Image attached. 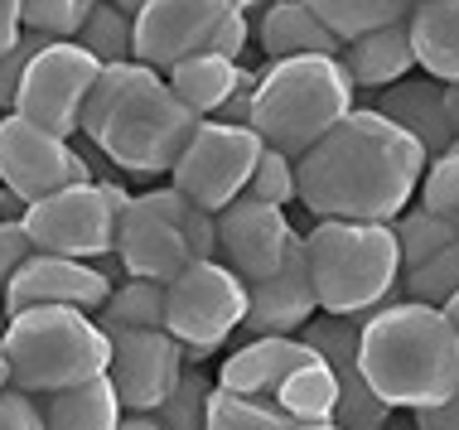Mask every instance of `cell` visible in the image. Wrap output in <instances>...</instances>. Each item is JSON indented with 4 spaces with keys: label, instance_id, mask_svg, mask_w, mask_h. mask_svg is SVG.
<instances>
[{
    "label": "cell",
    "instance_id": "cell-1",
    "mask_svg": "<svg viewBox=\"0 0 459 430\" xmlns=\"http://www.w3.org/2000/svg\"><path fill=\"white\" fill-rule=\"evenodd\" d=\"M426 165V150L402 126L372 107H353L295 159V203L315 218L392 223L402 208H411Z\"/></svg>",
    "mask_w": 459,
    "mask_h": 430
},
{
    "label": "cell",
    "instance_id": "cell-2",
    "mask_svg": "<svg viewBox=\"0 0 459 430\" xmlns=\"http://www.w3.org/2000/svg\"><path fill=\"white\" fill-rule=\"evenodd\" d=\"M198 121L204 116L179 102L165 73L126 58V64H102L97 73L82 107V136L126 175H169Z\"/></svg>",
    "mask_w": 459,
    "mask_h": 430
},
{
    "label": "cell",
    "instance_id": "cell-3",
    "mask_svg": "<svg viewBox=\"0 0 459 430\" xmlns=\"http://www.w3.org/2000/svg\"><path fill=\"white\" fill-rule=\"evenodd\" d=\"M358 373L392 411H430L459 387V334L436 305L387 300L363 314Z\"/></svg>",
    "mask_w": 459,
    "mask_h": 430
},
{
    "label": "cell",
    "instance_id": "cell-4",
    "mask_svg": "<svg viewBox=\"0 0 459 430\" xmlns=\"http://www.w3.org/2000/svg\"><path fill=\"white\" fill-rule=\"evenodd\" d=\"M353 82L339 58L305 54V58H276L256 73L252 88V116L247 126L262 136V145L300 159L319 136H329L343 116L353 112Z\"/></svg>",
    "mask_w": 459,
    "mask_h": 430
},
{
    "label": "cell",
    "instance_id": "cell-5",
    "mask_svg": "<svg viewBox=\"0 0 459 430\" xmlns=\"http://www.w3.org/2000/svg\"><path fill=\"white\" fill-rule=\"evenodd\" d=\"M305 262L315 280L319 314H358L387 305L402 280L392 223H349V218H319L305 232Z\"/></svg>",
    "mask_w": 459,
    "mask_h": 430
},
{
    "label": "cell",
    "instance_id": "cell-6",
    "mask_svg": "<svg viewBox=\"0 0 459 430\" xmlns=\"http://www.w3.org/2000/svg\"><path fill=\"white\" fill-rule=\"evenodd\" d=\"M0 353L10 367V387L20 391H64L92 377H107L111 339L97 314L64 310V305H34L5 319Z\"/></svg>",
    "mask_w": 459,
    "mask_h": 430
},
{
    "label": "cell",
    "instance_id": "cell-7",
    "mask_svg": "<svg viewBox=\"0 0 459 430\" xmlns=\"http://www.w3.org/2000/svg\"><path fill=\"white\" fill-rule=\"evenodd\" d=\"M111 256L121 262L126 276L169 286L194 262L213 256V213H204V208L189 203L169 184L165 189H151V194H131L126 213L117 223Z\"/></svg>",
    "mask_w": 459,
    "mask_h": 430
},
{
    "label": "cell",
    "instance_id": "cell-8",
    "mask_svg": "<svg viewBox=\"0 0 459 430\" xmlns=\"http://www.w3.org/2000/svg\"><path fill=\"white\" fill-rule=\"evenodd\" d=\"M131 194L111 179H82L48 194L39 203H24L20 223L30 232V247L73 262H102L117 247V223L126 213Z\"/></svg>",
    "mask_w": 459,
    "mask_h": 430
},
{
    "label": "cell",
    "instance_id": "cell-9",
    "mask_svg": "<svg viewBox=\"0 0 459 430\" xmlns=\"http://www.w3.org/2000/svg\"><path fill=\"white\" fill-rule=\"evenodd\" d=\"M247 319V280L232 276L222 262H194L165 286V334L179 339L189 367H198L208 353L242 329Z\"/></svg>",
    "mask_w": 459,
    "mask_h": 430
},
{
    "label": "cell",
    "instance_id": "cell-10",
    "mask_svg": "<svg viewBox=\"0 0 459 430\" xmlns=\"http://www.w3.org/2000/svg\"><path fill=\"white\" fill-rule=\"evenodd\" d=\"M256 155H262V136L252 126L204 116L194 126L189 145L179 150V159L169 165V189H179L204 213H222L232 199H242Z\"/></svg>",
    "mask_w": 459,
    "mask_h": 430
},
{
    "label": "cell",
    "instance_id": "cell-11",
    "mask_svg": "<svg viewBox=\"0 0 459 430\" xmlns=\"http://www.w3.org/2000/svg\"><path fill=\"white\" fill-rule=\"evenodd\" d=\"M97 73H102V64H97L78 39H48L39 54L30 58V68H24L10 112L34 121V126H44V131H54V136L73 141L82 131V107H88Z\"/></svg>",
    "mask_w": 459,
    "mask_h": 430
},
{
    "label": "cell",
    "instance_id": "cell-12",
    "mask_svg": "<svg viewBox=\"0 0 459 430\" xmlns=\"http://www.w3.org/2000/svg\"><path fill=\"white\" fill-rule=\"evenodd\" d=\"M82 179H92V165L73 141L15 112L0 116V194H10L15 203H39Z\"/></svg>",
    "mask_w": 459,
    "mask_h": 430
},
{
    "label": "cell",
    "instance_id": "cell-13",
    "mask_svg": "<svg viewBox=\"0 0 459 430\" xmlns=\"http://www.w3.org/2000/svg\"><path fill=\"white\" fill-rule=\"evenodd\" d=\"M232 5L222 0H151L131 15V58L169 73L194 54H208Z\"/></svg>",
    "mask_w": 459,
    "mask_h": 430
},
{
    "label": "cell",
    "instance_id": "cell-14",
    "mask_svg": "<svg viewBox=\"0 0 459 430\" xmlns=\"http://www.w3.org/2000/svg\"><path fill=\"white\" fill-rule=\"evenodd\" d=\"M111 339V358H107V383L117 391L126 416H151L169 391L179 387L184 358L179 339L165 329H131V334H107Z\"/></svg>",
    "mask_w": 459,
    "mask_h": 430
},
{
    "label": "cell",
    "instance_id": "cell-15",
    "mask_svg": "<svg viewBox=\"0 0 459 430\" xmlns=\"http://www.w3.org/2000/svg\"><path fill=\"white\" fill-rule=\"evenodd\" d=\"M295 237H300V228L276 203L232 199L222 213H213V262H222L232 276H242L247 286L276 271Z\"/></svg>",
    "mask_w": 459,
    "mask_h": 430
},
{
    "label": "cell",
    "instance_id": "cell-16",
    "mask_svg": "<svg viewBox=\"0 0 459 430\" xmlns=\"http://www.w3.org/2000/svg\"><path fill=\"white\" fill-rule=\"evenodd\" d=\"M111 271L97 262H73V256H48V252H30L24 266L10 276L5 286V314L15 310H34V305H64V310H82L97 314L111 295Z\"/></svg>",
    "mask_w": 459,
    "mask_h": 430
},
{
    "label": "cell",
    "instance_id": "cell-17",
    "mask_svg": "<svg viewBox=\"0 0 459 430\" xmlns=\"http://www.w3.org/2000/svg\"><path fill=\"white\" fill-rule=\"evenodd\" d=\"M315 314H319V300H315V280H309V262H305V232H300L276 271L262 276L256 286H247L242 334L247 339L300 334Z\"/></svg>",
    "mask_w": 459,
    "mask_h": 430
},
{
    "label": "cell",
    "instance_id": "cell-18",
    "mask_svg": "<svg viewBox=\"0 0 459 430\" xmlns=\"http://www.w3.org/2000/svg\"><path fill=\"white\" fill-rule=\"evenodd\" d=\"M315 363V348L300 334H281V339H247L222 358L218 367V387L222 391H242V397H266L276 391L295 367Z\"/></svg>",
    "mask_w": 459,
    "mask_h": 430
},
{
    "label": "cell",
    "instance_id": "cell-19",
    "mask_svg": "<svg viewBox=\"0 0 459 430\" xmlns=\"http://www.w3.org/2000/svg\"><path fill=\"white\" fill-rule=\"evenodd\" d=\"M372 112H382L392 126H402L406 136L426 150V159H436L455 145V131H450V121H445V102H440V82L426 78V73H406L402 82L382 88L377 102H372Z\"/></svg>",
    "mask_w": 459,
    "mask_h": 430
},
{
    "label": "cell",
    "instance_id": "cell-20",
    "mask_svg": "<svg viewBox=\"0 0 459 430\" xmlns=\"http://www.w3.org/2000/svg\"><path fill=\"white\" fill-rule=\"evenodd\" d=\"M252 39L262 44L266 64H276V58H305V54H325V58L343 54V39L333 30H325V20L305 0H266L262 20L252 24Z\"/></svg>",
    "mask_w": 459,
    "mask_h": 430
},
{
    "label": "cell",
    "instance_id": "cell-21",
    "mask_svg": "<svg viewBox=\"0 0 459 430\" xmlns=\"http://www.w3.org/2000/svg\"><path fill=\"white\" fill-rule=\"evenodd\" d=\"M339 64H343V73H349L353 88H363V92H382V88H392V82H402L406 73H416V54H411L406 20L349 39V44H343V54H339Z\"/></svg>",
    "mask_w": 459,
    "mask_h": 430
},
{
    "label": "cell",
    "instance_id": "cell-22",
    "mask_svg": "<svg viewBox=\"0 0 459 430\" xmlns=\"http://www.w3.org/2000/svg\"><path fill=\"white\" fill-rule=\"evenodd\" d=\"M406 34H411L416 68L436 82L459 78V0H426L411 5L406 15Z\"/></svg>",
    "mask_w": 459,
    "mask_h": 430
},
{
    "label": "cell",
    "instance_id": "cell-23",
    "mask_svg": "<svg viewBox=\"0 0 459 430\" xmlns=\"http://www.w3.org/2000/svg\"><path fill=\"white\" fill-rule=\"evenodd\" d=\"M247 64H238V58H222V54H194L184 58V64H175L165 73V82L175 88V97L184 107H189L194 116H218V107L228 102L232 92H238V82L247 78Z\"/></svg>",
    "mask_w": 459,
    "mask_h": 430
},
{
    "label": "cell",
    "instance_id": "cell-24",
    "mask_svg": "<svg viewBox=\"0 0 459 430\" xmlns=\"http://www.w3.org/2000/svg\"><path fill=\"white\" fill-rule=\"evenodd\" d=\"M44 430H121V401L107 377L64 387V391H39Z\"/></svg>",
    "mask_w": 459,
    "mask_h": 430
},
{
    "label": "cell",
    "instance_id": "cell-25",
    "mask_svg": "<svg viewBox=\"0 0 459 430\" xmlns=\"http://www.w3.org/2000/svg\"><path fill=\"white\" fill-rule=\"evenodd\" d=\"M271 401H276L295 426H325V421H333V407H339V383H333V373L315 358V363L295 367V373L271 391Z\"/></svg>",
    "mask_w": 459,
    "mask_h": 430
},
{
    "label": "cell",
    "instance_id": "cell-26",
    "mask_svg": "<svg viewBox=\"0 0 459 430\" xmlns=\"http://www.w3.org/2000/svg\"><path fill=\"white\" fill-rule=\"evenodd\" d=\"M97 324L107 334H131V329H165V286L160 280H135L126 276L111 286L107 305L97 310Z\"/></svg>",
    "mask_w": 459,
    "mask_h": 430
},
{
    "label": "cell",
    "instance_id": "cell-27",
    "mask_svg": "<svg viewBox=\"0 0 459 430\" xmlns=\"http://www.w3.org/2000/svg\"><path fill=\"white\" fill-rule=\"evenodd\" d=\"M325 30H333L343 44L358 39V34H372V30H387V24L411 15V0H305Z\"/></svg>",
    "mask_w": 459,
    "mask_h": 430
},
{
    "label": "cell",
    "instance_id": "cell-28",
    "mask_svg": "<svg viewBox=\"0 0 459 430\" xmlns=\"http://www.w3.org/2000/svg\"><path fill=\"white\" fill-rule=\"evenodd\" d=\"M455 295H459V242L440 247L436 256H426L420 266H411V271H402L392 300H416V305H436V310H445Z\"/></svg>",
    "mask_w": 459,
    "mask_h": 430
},
{
    "label": "cell",
    "instance_id": "cell-29",
    "mask_svg": "<svg viewBox=\"0 0 459 430\" xmlns=\"http://www.w3.org/2000/svg\"><path fill=\"white\" fill-rule=\"evenodd\" d=\"M208 430H295V421L266 397L213 387L208 391Z\"/></svg>",
    "mask_w": 459,
    "mask_h": 430
},
{
    "label": "cell",
    "instance_id": "cell-30",
    "mask_svg": "<svg viewBox=\"0 0 459 430\" xmlns=\"http://www.w3.org/2000/svg\"><path fill=\"white\" fill-rule=\"evenodd\" d=\"M73 39L88 48L97 64H126L131 58V15L121 5H111V0H97Z\"/></svg>",
    "mask_w": 459,
    "mask_h": 430
},
{
    "label": "cell",
    "instance_id": "cell-31",
    "mask_svg": "<svg viewBox=\"0 0 459 430\" xmlns=\"http://www.w3.org/2000/svg\"><path fill=\"white\" fill-rule=\"evenodd\" d=\"M392 232H396V252H402V271H411V266H420L426 256H436L440 247H450V242H459L450 228L440 223L436 213H426V208H402V213L392 218Z\"/></svg>",
    "mask_w": 459,
    "mask_h": 430
},
{
    "label": "cell",
    "instance_id": "cell-32",
    "mask_svg": "<svg viewBox=\"0 0 459 430\" xmlns=\"http://www.w3.org/2000/svg\"><path fill=\"white\" fill-rule=\"evenodd\" d=\"M208 391H213V383L198 367H184L179 387L151 416L160 421V430H208Z\"/></svg>",
    "mask_w": 459,
    "mask_h": 430
},
{
    "label": "cell",
    "instance_id": "cell-33",
    "mask_svg": "<svg viewBox=\"0 0 459 430\" xmlns=\"http://www.w3.org/2000/svg\"><path fill=\"white\" fill-rule=\"evenodd\" d=\"M416 194H420V208H426V213H436L440 223L459 237V155L445 150V155L430 159Z\"/></svg>",
    "mask_w": 459,
    "mask_h": 430
},
{
    "label": "cell",
    "instance_id": "cell-34",
    "mask_svg": "<svg viewBox=\"0 0 459 430\" xmlns=\"http://www.w3.org/2000/svg\"><path fill=\"white\" fill-rule=\"evenodd\" d=\"M97 0H20V24L44 39H73Z\"/></svg>",
    "mask_w": 459,
    "mask_h": 430
},
{
    "label": "cell",
    "instance_id": "cell-35",
    "mask_svg": "<svg viewBox=\"0 0 459 430\" xmlns=\"http://www.w3.org/2000/svg\"><path fill=\"white\" fill-rule=\"evenodd\" d=\"M242 199H256V203H295V159L271 150V145H262V155H256L252 165V179H247Z\"/></svg>",
    "mask_w": 459,
    "mask_h": 430
},
{
    "label": "cell",
    "instance_id": "cell-36",
    "mask_svg": "<svg viewBox=\"0 0 459 430\" xmlns=\"http://www.w3.org/2000/svg\"><path fill=\"white\" fill-rule=\"evenodd\" d=\"M48 39L44 34H34V30H20V39L10 44V48H0V116L15 107V92H20V78H24V68H30V58L39 54Z\"/></svg>",
    "mask_w": 459,
    "mask_h": 430
},
{
    "label": "cell",
    "instance_id": "cell-37",
    "mask_svg": "<svg viewBox=\"0 0 459 430\" xmlns=\"http://www.w3.org/2000/svg\"><path fill=\"white\" fill-rule=\"evenodd\" d=\"M0 430H44V411L34 391L5 387L0 391Z\"/></svg>",
    "mask_w": 459,
    "mask_h": 430
},
{
    "label": "cell",
    "instance_id": "cell-38",
    "mask_svg": "<svg viewBox=\"0 0 459 430\" xmlns=\"http://www.w3.org/2000/svg\"><path fill=\"white\" fill-rule=\"evenodd\" d=\"M30 232H24L20 218H0V295H5L10 276L24 266V256H30Z\"/></svg>",
    "mask_w": 459,
    "mask_h": 430
},
{
    "label": "cell",
    "instance_id": "cell-39",
    "mask_svg": "<svg viewBox=\"0 0 459 430\" xmlns=\"http://www.w3.org/2000/svg\"><path fill=\"white\" fill-rule=\"evenodd\" d=\"M411 430H459V387L440 401V407L411 411Z\"/></svg>",
    "mask_w": 459,
    "mask_h": 430
},
{
    "label": "cell",
    "instance_id": "cell-40",
    "mask_svg": "<svg viewBox=\"0 0 459 430\" xmlns=\"http://www.w3.org/2000/svg\"><path fill=\"white\" fill-rule=\"evenodd\" d=\"M20 0H0V48H10L20 39Z\"/></svg>",
    "mask_w": 459,
    "mask_h": 430
},
{
    "label": "cell",
    "instance_id": "cell-41",
    "mask_svg": "<svg viewBox=\"0 0 459 430\" xmlns=\"http://www.w3.org/2000/svg\"><path fill=\"white\" fill-rule=\"evenodd\" d=\"M440 102H445V121H450V131L459 136V78L440 82Z\"/></svg>",
    "mask_w": 459,
    "mask_h": 430
},
{
    "label": "cell",
    "instance_id": "cell-42",
    "mask_svg": "<svg viewBox=\"0 0 459 430\" xmlns=\"http://www.w3.org/2000/svg\"><path fill=\"white\" fill-rule=\"evenodd\" d=\"M121 430H160L155 416H121Z\"/></svg>",
    "mask_w": 459,
    "mask_h": 430
},
{
    "label": "cell",
    "instance_id": "cell-43",
    "mask_svg": "<svg viewBox=\"0 0 459 430\" xmlns=\"http://www.w3.org/2000/svg\"><path fill=\"white\" fill-rule=\"evenodd\" d=\"M222 5H232V10H242V15H247V10H256V5H266V0H222Z\"/></svg>",
    "mask_w": 459,
    "mask_h": 430
},
{
    "label": "cell",
    "instance_id": "cell-44",
    "mask_svg": "<svg viewBox=\"0 0 459 430\" xmlns=\"http://www.w3.org/2000/svg\"><path fill=\"white\" fill-rule=\"evenodd\" d=\"M445 319H450V324H455V334H459V295H455L450 305H445Z\"/></svg>",
    "mask_w": 459,
    "mask_h": 430
},
{
    "label": "cell",
    "instance_id": "cell-45",
    "mask_svg": "<svg viewBox=\"0 0 459 430\" xmlns=\"http://www.w3.org/2000/svg\"><path fill=\"white\" fill-rule=\"evenodd\" d=\"M111 5H121L126 15H135V10H141V5H151V0H111Z\"/></svg>",
    "mask_w": 459,
    "mask_h": 430
},
{
    "label": "cell",
    "instance_id": "cell-46",
    "mask_svg": "<svg viewBox=\"0 0 459 430\" xmlns=\"http://www.w3.org/2000/svg\"><path fill=\"white\" fill-rule=\"evenodd\" d=\"M10 387V367H5V353H0V391Z\"/></svg>",
    "mask_w": 459,
    "mask_h": 430
},
{
    "label": "cell",
    "instance_id": "cell-47",
    "mask_svg": "<svg viewBox=\"0 0 459 430\" xmlns=\"http://www.w3.org/2000/svg\"><path fill=\"white\" fill-rule=\"evenodd\" d=\"M295 430H339L333 421H325V426H295Z\"/></svg>",
    "mask_w": 459,
    "mask_h": 430
},
{
    "label": "cell",
    "instance_id": "cell-48",
    "mask_svg": "<svg viewBox=\"0 0 459 430\" xmlns=\"http://www.w3.org/2000/svg\"><path fill=\"white\" fill-rule=\"evenodd\" d=\"M5 319H10V314H5V300H0V334H5Z\"/></svg>",
    "mask_w": 459,
    "mask_h": 430
},
{
    "label": "cell",
    "instance_id": "cell-49",
    "mask_svg": "<svg viewBox=\"0 0 459 430\" xmlns=\"http://www.w3.org/2000/svg\"><path fill=\"white\" fill-rule=\"evenodd\" d=\"M450 155H459V136H455V145H450Z\"/></svg>",
    "mask_w": 459,
    "mask_h": 430
},
{
    "label": "cell",
    "instance_id": "cell-50",
    "mask_svg": "<svg viewBox=\"0 0 459 430\" xmlns=\"http://www.w3.org/2000/svg\"><path fill=\"white\" fill-rule=\"evenodd\" d=\"M411 5H426V0H411Z\"/></svg>",
    "mask_w": 459,
    "mask_h": 430
},
{
    "label": "cell",
    "instance_id": "cell-51",
    "mask_svg": "<svg viewBox=\"0 0 459 430\" xmlns=\"http://www.w3.org/2000/svg\"><path fill=\"white\" fill-rule=\"evenodd\" d=\"M0 218H5V213H0Z\"/></svg>",
    "mask_w": 459,
    "mask_h": 430
}]
</instances>
